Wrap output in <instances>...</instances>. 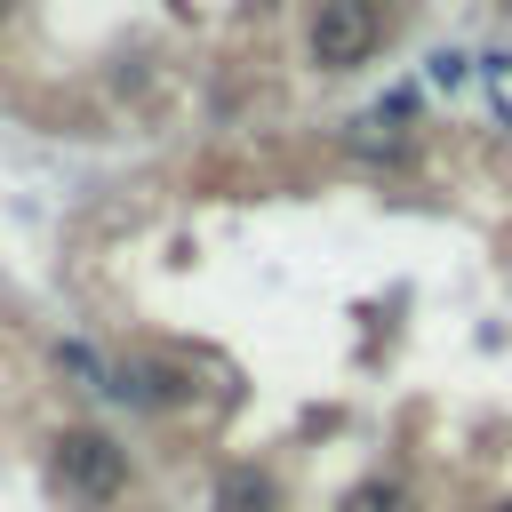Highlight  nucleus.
Masks as SVG:
<instances>
[{
	"label": "nucleus",
	"mask_w": 512,
	"mask_h": 512,
	"mask_svg": "<svg viewBox=\"0 0 512 512\" xmlns=\"http://www.w3.org/2000/svg\"><path fill=\"white\" fill-rule=\"evenodd\" d=\"M56 472H64V488L88 496V504H112V496L128 488V456H120L104 432H64V440H56Z\"/></svg>",
	"instance_id": "obj_1"
},
{
	"label": "nucleus",
	"mask_w": 512,
	"mask_h": 512,
	"mask_svg": "<svg viewBox=\"0 0 512 512\" xmlns=\"http://www.w3.org/2000/svg\"><path fill=\"white\" fill-rule=\"evenodd\" d=\"M368 48H376V8H368V0H320V8H312V56H320L328 72L360 64Z\"/></svg>",
	"instance_id": "obj_2"
},
{
	"label": "nucleus",
	"mask_w": 512,
	"mask_h": 512,
	"mask_svg": "<svg viewBox=\"0 0 512 512\" xmlns=\"http://www.w3.org/2000/svg\"><path fill=\"white\" fill-rule=\"evenodd\" d=\"M216 504H224V512H264V504H272V488H264L256 472H232V480L216 488Z\"/></svg>",
	"instance_id": "obj_3"
},
{
	"label": "nucleus",
	"mask_w": 512,
	"mask_h": 512,
	"mask_svg": "<svg viewBox=\"0 0 512 512\" xmlns=\"http://www.w3.org/2000/svg\"><path fill=\"white\" fill-rule=\"evenodd\" d=\"M344 512H400V488H392V480H360V488L344 496Z\"/></svg>",
	"instance_id": "obj_4"
},
{
	"label": "nucleus",
	"mask_w": 512,
	"mask_h": 512,
	"mask_svg": "<svg viewBox=\"0 0 512 512\" xmlns=\"http://www.w3.org/2000/svg\"><path fill=\"white\" fill-rule=\"evenodd\" d=\"M496 512H512V504H496Z\"/></svg>",
	"instance_id": "obj_5"
},
{
	"label": "nucleus",
	"mask_w": 512,
	"mask_h": 512,
	"mask_svg": "<svg viewBox=\"0 0 512 512\" xmlns=\"http://www.w3.org/2000/svg\"><path fill=\"white\" fill-rule=\"evenodd\" d=\"M0 16H8V0H0Z\"/></svg>",
	"instance_id": "obj_6"
}]
</instances>
